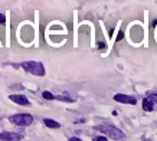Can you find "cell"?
I'll return each mask as SVG.
<instances>
[{
	"mask_svg": "<svg viewBox=\"0 0 157 141\" xmlns=\"http://www.w3.org/2000/svg\"><path fill=\"white\" fill-rule=\"evenodd\" d=\"M20 66H22L26 72H30L32 75H36V76H43L45 75V68H43V65L40 63V62L29 61V62L20 63Z\"/></svg>",
	"mask_w": 157,
	"mask_h": 141,
	"instance_id": "7a4b0ae2",
	"label": "cell"
},
{
	"mask_svg": "<svg viewBox=\"0 0 157 141\" xmlns=\"http://www.w3.org/2000/svg\"><path fill=\"white\" fill-rule=\"evenodd\" d=\"M43 122H45V125H46L48 128H59L61 127V124H59V122L53 121V120H51V118H45Z\"/></svg>",
	"mask_w": 157,
	"mask_h": 141,
	"instance_id": "52a82bcc",
	"label": "cell"
},
{
	"mask_svg": "<svg viewBox=\"0 0 157 141\" xmlns=\"http://www.w3.org/2000/svg\"><path fill=\"white\" fill-rule=\"evenodd\" d=\"M13 102L16 104H19V105H29V101L28 98L25 97V95H19V94H13V95H10L9 97Z\"/></svg>",
	"mask_w": 157,
	"mask_h": 141,
	"instance_id": "8992f818",
	"label": "cell"
},
{
	"mask_svg": "<svg viewBox=\"0 0 157 141\" xmlns=\"http://www.w3.org/2000/svg\"><path fill=\"white\" fill-rule=\"evenodd\" d=\"M95 130L100 132H104L105 137H109L113 140H123L124 138V132L120 128L111 125V124H100L95 127Z\"/></svg>",
	"mask_w": 157,
	"mask_h": 141,
	"instance_id": "6da1fadb",
	"label": "cell"
},
{
	"mask_svg": "<svg viewBox=\"0 0 157 141\" xmlns=\"http://www.w3.org/2000/svg\"><path fill=\"white\" fill-rule=\"evenodd\" d=\"M42 97H43L45 99H49V101H52V99H55V97H53V95L51 94V92H48V91H45V92L42 94Z\"/></svg>",
	"mask_w": 157,
	"mask_h": 141,
	"instance_id": "30bf717a",
	"label": "cell"
},
{
	"mask_svg": "<svg viewBox=\"0 0 157 141\" xmlns=\"http://www.w3.org/2000/svg\"><path fill=\"white\" fill-rule=\"evenodd\" d=\"M69 141H82V140L78 138V137H72V138H69Z\"/></svg>",
	"mask_w": 157,
	"mask_h": 141,
	"instance_id": "9a60e30c",
	"label": "cell"
},
{
	"mask_svg": "<svg viewBox=\"0 0 157 141\" xmlns=\"http://www.w3.org/2000/svg\"><path fill=\"white\" fill-rule=\"evenodd\" d=\"M123 36H124V33H123V32H120V33H118V36H117V40H121V39H123Z\"/></svg>",
	"mask_w": 157,
	"mask_h": 141,
	"instance_id": "5bb4252c",
	"label": "cell"
},
{
	"mask_svg": "<svg viewBox=\"0 0 157 141\" xmlns=\"http://www.w3.org/2000/svg\"><path fill=\"white\" fill-rule=\"evenodd\" d=\"M98 48H101V49H102V48H105V43H102V42L98 43Z\"/></svg>",
	"mask_w": 157,
	"mask_h": 141,
	"instance_id": "2e32d148",
	"label": "cell"
},
{
	"mask_svg": "<svg viewBox=\"0 0 157 141\" xmlns=\"http://www.w3.org/2000/svg\"><path fill=\"white\" fill-rule=\"evenodd\" d=\"M22 138H23V132H12V131L0 132V140L2 141H20Z\"/></svg>",
	"mask_w": 157,
	"mask_h": 141,
	"instance_id": "277c9868",
	"label": "cell"
},
{
	"mask_svg": "<svg viewBox=\"0 0 157 141\" xmlns=\"http://www.w3.org/2000/svg\"><path fill=\"white\" fill-rule=\"evenodd\" d=\"M92 140L94 141H107V137H94V138H92Z\"/></svg>",
	"mask_w": 157,
	"mask_h": 141,
	"instance_id": "7c38bea8",
	"label": "cell"
},
{
	"mask_svg": "<svg viewBox=\"0 0 157 141\" xmlns=\"http://www.w3.org/2000/svg\"><path fill=\"white\" fill-rule=\"evenodd\" d=\"M143 109L144 111H153L154 109V105H153V102L148 98L143 99Z\"/></svg>",
	"mask_w": 157,
	"mask_h": 141,
	"instance_id": "ba28073f",
	"label": "cell"
},
{
	"mask_svg": "<svg viewBox=\"0 0 157 141\" xmlns=\"http://www.w3.org/2000/svg\"><path fill=\"white\" fill-rule=\"evenodd\" d=\"M9 121L13 122L14 125L26 127V125H30V124L33 122V117L29 115V114H16V115H10Z\"/></svg>",
	"mask_w": 157,
	"mask_h": 141,
	"instance_id": "3957f363",
	"label": "cell"
},
{
	"mask_svg": "<svg viewBox=\"0 0 157 141\" xmlns=\"http://www.w3.org/2000/svg\"><path fill=\"white\" fill-rule=\"evenodd\" d=\"M147 98L150 99V101H151V102H153V105H154V107H157V92H151V94L148 95Z\"/></svg>",
	"mask_w": 157,
	"mask_h": 141,
	"instance_id": "9c48e42d",
	"label": "cell"
},
{
	"mask_svg": "<svg viewBox=\"0 0 157 141\" xmlns=\"http://www.w3.org/2000/svg\"><path fill=\"white\" fill-rule=\"evenodd\" d=\"M6 22V19H5V16H3V14L0 13V25H3Z\"/></svg>",
	"mask_w": 157,
	"mask_h": 141,
	"instance_id": "4fadbf2b",
	"label": "cell"
},
{
	"mask_svg": "<svg viewBox=\"0 0 157 141\" xmlns=\"http://www.w3.org/2000/svg\"><path fill=\"white\" fill-rule=\"evenodd\" d=\"M55 99H61V101H68V102H72L74 99L69 98V97H63V95H58V97H55Z\"/></svg>",
	"mask_w": 157,
	"mask_h": 141,
	"instance_id": "8fae6325",
	"label": "cell"
},
{
	"mask_svg": "<svg viewBox=\"0 0 157 141\" xmlns=\"http://www.w3.org/2000/svg\"><path fill=\"white\" fill-rule=\"evenodd\" d=\"M143 141H151V140H147V138H143Z\"/></svg>",
	"mask_w": 157,
	"mask_h": 141,
	"instance_id": "e0dca14e",
	"label": "cell"
},
{
	"mask_svg": "<svg viewBox=\"0 0 157 141\" xmlns=\"http://www.w3.org/2000/svg\"><path fill=\"white\" fill-rule=\"evenodd\" d=\"M114 99L117 102H123V104H130V105H134L137 104V99L134 97H130V95H124V94H115Z\"/></svg>",
	"mask_w": 157,
	"mask_h": 141,
	"instance_id": "5b68a950",
	"label": "cell"
}]
</instances>
